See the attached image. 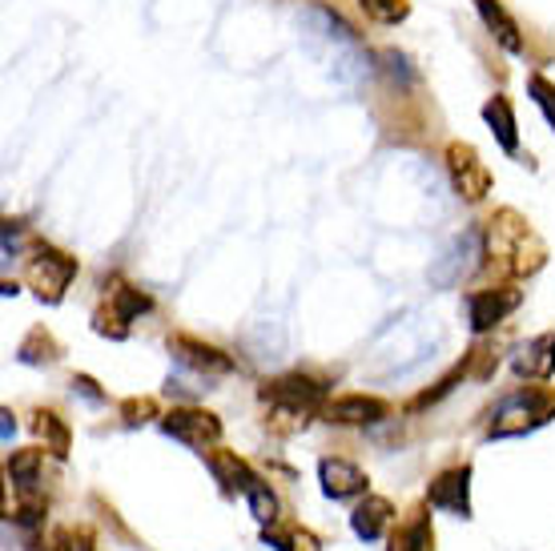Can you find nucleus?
Masks as SVG:
<instances>
[{
  "instance_id": "obj_19",
  "label": "nucleus",
  "mask_w": 555,
  "mask_h": 551,
  "mask_svg": "<svg viewBox=\"0 0 555 551\" xmlns=\"http://www.w3.org/2000/svg\"><path fill=\"white\" fill-rule=\"evenodd\" d=\"M483 121L491 125V133L507 153H519V125H515V113L507 105V97H491L483 105Z\"/></svg>"
},
{
  "instance_id": "obj_17",
  "label": "nucleus",
  "mask_w": 555,
  "mask_h": 551,
  "mask_svg": "<svg viewBox=\"0 0 555 551\" xmlns=\"http://www.w3.org/2000/svg\"><path fill=\"white\" fill-rule=\"evenodd\" d=\"M475 9L483 16V25L491 28V37H495L507 53H524V33L515 25V16L503 9V0H475Z\"/></svg>"
},
{
  "instance_id": "obj_1",
  "label": "nucleus",
  "mask_w": 555,
  "mask_h": 551,
  "mask_svg": "<svg viewBox=\"0 0 555 551\" xmlns=\"http://www.w3.org/2000/svg\"><path fill=\"white\" fill-rule=\"evenodd\" d=\"M483 238H487V258H495L512 278L535 274L543 266V258H547V246L540 242V234L515 209H500L495 221L487 226Z\"/></svg>"
},
{
  "instance_id": "obj_5",
  "label": "nucleus",
  "mask_w": 555,
  "mask_h": 551,
  "mask_svg": "<svg viewBox=\"0 0 555 551\" xmlns=\"http://www.w3.org/2000/svg\"><path fill=\"white\" fill-rule=\"evenodd\" d=\"M487 258V238L483 230H463L459 238H451V246L435 258L430 266V286L439 290H451L459 286L463 278H472Z\"/></svg>"
},
{
  "instance_id": "obj_31",
  "label": "nucleus",
  "mask_w": 555,
  "mask_h": 551,
  "mask_svg": "<svg viewBox=\"0 0 555 551\" xmlns=\"http://www.w3.org/2000/svg\"><path fill=\"white\" fill-rule=\"evenodd\" d=\"M13 249H16V230L13 221H4V258H13Z\"/></svg>"
},
{
  "instance_id": "obj_16",
  "label": "nucleus",
  "mask_w": 555,
  "mask_h": 551,
  "mask_svg": "<svg viewBox=\"0 0 555 551\" xmlns=\"http://www.w3.org/2000/svg\"><path fill=\"white\" fill-rule=\"evenodd\" d=\"M387 551H435V524H430V511L415 508L403 524L390 531Z\"/></svg>"
},
{
  "instance_id": "obj_13",
  "label": "nucleus",
  "mask_w": 555,
  "mask_h": 551,
  "mask_svg": "<svg viewBox=\"0 0 555 551\" xmlns=\"http://www.w3.org/2000/svg\"><path fill=\"white\" fill-rule=\"evenodd\" d=\"M169 355L181 362V367H190L197 374H230L234 371V359L222 355L218 346L202 343V338H190V334H173L169 338Z\"/></svg>"
},
{
  "instance_id": "obj_28",
  "label": "nucleus",
  "mask_w": 555,
  "mask_h": 551,
  "mask_svg": "<svg viewBox=\"0 0 555 551\" xmlns=\"http://www.w3.org/2000/svg\"><path fill=\"white\" fill-rule=\"evenodd\" d=\"M121 419H126L129 427H141V423L157 419V402L153 399H126L121 402Z\"/></svg>"
},
{
  "instance_id": "obj_4",
  "label": "nucleus",
  "mask_w": 555,
  "mask_h": 551,
  "mask_svg": "<svg viewBox=\"0 0 555 551\" xmlns=\"http://www.w3.org/2000/svg\"><path fill=\"white\" fill-rule=\"evenodd\" d=\"M25 278H28V286L37 290L41 303L56 306L65 298V290L73 286V278H77V258L56 246H33Z\"/></svg>"
},
{
  "instance_id": "obj_25",
  "label": "nucleus",
  "mask_w": 555,
  "mask_h": 551,
  "mask_svg": "<svg viewBox=\"0 0 555 551\" xmlns=\"http://www.w3.org/2000/svg\"><path fill=\"white\" fill-rule=\"evenodd\" d=\"M359 4L362 13L378 21V25H399V21L411 16V0H359Z\"/></svg>"
},
{
  "instance_id": "obj_12",
  "label": "nucleus",
  "mask_w": 555,
  "mask_h": 551,
  "mask_svg": "<svg viewBox=\"0 0 555 551\" xmlns=\"http://www.w3.org/2000/svg\"><path fill=\"white\" fill-rule=\"evenodd\" d=\"M319 483H322V496L334 499V503L371 496V491H366V487H371L366 471L354 467L350 459H322V463H319Z\"/></svg>"
},
{
  "instance_id": "obj_21",
  "label": "nucleus",
  "mask_w": 555,
  "mask_h": 551,
  "mask_svg": "<svg viewBox=\"0 0 555 551\" xmlns=\"http://www.w3.org/2000/svg\"><path fill=\"white\" fill-rule=\"evenodd\" d=\"M266 539V548H274V551H322V539L310 531V527L302 524H270L262 531Z\"/></svg>"
},
{
  "instance_id": "obj_8",
  "label": "nucleus",
  "mask_w": 555,
  "mask_h": 551,
  "mask_svg": "<svg viewBox=\"0 0 555 551\" xmlns=\"http://www.w3.org/2000/svg\"><path fill=\"white\" fill-rule=\"evenodd\" d=\"M162 431L169 439L194 447V451H206L222 439V419L202 411V407H173L169 414H162Z\"/></svg>"
},
{
  "instance_id": "obj_10",
  "label": "nucleus",
  "mask_w": 555,
  "mask_h": 551,
  "mask_svg": "<svg viewBox=\"0 0 555 551\" xmlns=\"http://www.w3.org/2000/svg\"><path fill=\"white\" fill-rule=\"evenodd\" d=\"M519 303H524V294L515 286L475 290V294H467V322H472L475 334H487V331H495Z\"/></svg>"
},
{
  "instance_id": "obj_3",
  "label": "nucleus",
  "mask_w": 555,
  "mask_h": 551,
  "mask_svg": "<svg viewBox=\"0 0 555 551\" xmlns=\"http://www.w3.org/2000/svg\"><path fill=\"white\" fill-rule=\"evenodd\" d=\"M262 402L274 411V419H294L298 427H306V419L319 414L331 399H326V386L319 379L294 371V374H282V379H270L262 386Z\"/></svg>"
},
{
  "instance_id": "obj_11",
  "label": "nucleus",
  "mask_w": 555,
  "mask_h": 551,
  "mask_svg": "<svg viewBox=\"0 0 555 551\" xmlns=\"http://www.w3.org/2000/svg\"><path fill=\"white\" fill-rule=\"evenodd\" d=\"M322 414L338 427H375V423L390 419V402L378 395H338L322 407Z\"/></svg>"
},
{
  "instance_id": "obj_27",
  "label": "nucleus",
  "mask_w": 555,
  "mask_h": 551,
  "mask_svg": "<svg viewBox=\"0 0 555 551\" xmlns=\"http://www.w3.org/2000/svg\"><path fill=\"white\" fill-rule=\"evenodd\" d=\"M44 511H49V503H44L37 491H21V503H16V524H25V527H37L44 520Z\"/></svg>"
},
{
  "instance_id": "obj_14",
  "label": "nucleus",
  "mask_w": 555,
  "mask_h": 551,
  "mask_svg": "<svg viewBox=\"0 0 555 551\" xmlns=\"http://www.w3.org/2000/svg\"><path fill=\"white\" fill-rule=\"evenodd\" d=\"M512 371L519 374V379L547 383L555 374V334H540V338H531V343L519 346L512 355Z\"/></svg>"
},
{
  "instance_id": "obj_23",
  "label": "nucleus",
  "mask_w": 555,
  "mask_h": 551,
  "mask_svg": "<svg viewBox=\"0 0 555 551\" xmlns=\"http://www.w3.org/2000/svg\"><path fill=\"white\" fill-rule=\"evenodd\" d=\"M16 355H21V362H33V367H41V362H56V359H61V346L53 343V334L37 326V331H28V338L21 343V350H16Z\"/></svg>"
},
{
  "instance_id": "obj_9",
  "label": "nucleus",
  "mask_w": 555,
  "mask_h": 551,
  "mask_svg": "<svg viewBox=\"0 0 555 551\" xmlns=\"http://www.w3.org/2000/svg\"><path fill=\"white\" fill-rule=\"evenodd\" d=\"M427 503L435 511L459 515V520H472V467H447L427 483Z\"/></svg>"
},
{
  "instance_id": "obj_29",
  "label": "nucleus",
  "mask_w": 555,
  "mask_h": 551,
  "mask_svg": "<svg viewBox=\"0 0 555 551\" xmlns=\"http://www.w3.org/2000/svg\"><path fill=\"white\" fill-rule=\"evenodd\" d=\"M56 551H98V539H93L89 527H77L69 536H61V548Z\"/></svg>"
},
{
  "instance_id": "obj_30",
  "label": "nucleus",
  "mask_w": 555,
  "mask_h": 551,
  "mask_svg": "<svg viewBox=\"0 0 555 551\" xmlns=\"http://www.w3.org/2000/svg\"><path fill=\"white\" fill-rule=\"evenodd\" d=\"M13 427H16V423H13V411L4 407V411H0V439H4V443L13 439Z\"/></svg>"
},
{
  "instance_id": "obj_15",
  "label": "nucleus",
  "mask_w": 555,
  "mask_h": 551,
  "mask_svg": "<svg viewBox=\"0 0 555 551\" xmlns=\"http://www.w3.org/2000/svg\"><path fill=\"white\" fill-rule=\"evenodd\" d=\"M395 524V508H390V499L383 496H366L359 508L350 511V531L362 539V543H375L383 539Z\"/></svg>"
},
{
  "instance_id": "obj_6",
  "label": "nucleus",
  "mask_w": 555,
  "mask_h": 551,
  "mask_svg": "<svg viewBox=\"0 0 555 551\" xmlns=\"http://www.w3.org/2000/svg\"><path fill=\"white\" fill-rule=\"evenodd\" d=\"M150 310H153V298L145 294V290L126 286V282H113L109 306L93 315V331L121 343V338H129V322L141 315H150Z\"/></svg>"
},
{
  "instance_id": "obj_18",
  "label": "nucleus",
  "mask_w": 555,
  "mask_h": 551,
  "mask_svg": "<svg viewBox=\"0 0 555 551\" xmlns=\"http://www.w3.org/2000/svg\"><path fill=\"white\" fill-rule=\"evenodd\" d=\"M209 471H214V479L222 483L225 496H246V487L258 479L250 471V463L237 459L234 451H209Z\"/></svg>"
},
{
  "instance_id": "obj_22",
  "label": "nucleus",
  "mask_w": 555,
  "mask_h": 551,
  "mask_svg": "<svg viewBox=\"0 0 555 551\" xmlns=\"http://www.w3.org/2000/svg\"><path fill=\"white\" fill-rule=\"evenodd\" d=\"M4 471H9V483H16V491H37V483H41V451H13Z\"/></svg>"
},
{
  "instance_id": "obj_7",
  "label": "nucleus",
  "mask_w": 555,
  "mask_h": 551,
  "mask_svg": "<svg viewBox=\"0 0 555 551\" xmlns=\"http://www.w3.org/2000/svg\"><path fill=\"white\" fill-rule=\"evenodd\" d=\"M447 174H451V185H455L463 202H483L487 193H491V169L479 157V150L467 145V141H451L447 145Z\"/></svg>"
},
{
  "instance_id": "obj_26",
  "label": "nucleus",
  "mask_w": 555,
  "mask_h": 551,
  "mask_svg": "<svg viewBox=\"0 0 555 551\" xmlns=\"http://www.w3.org/2000/svg\"><path fill=\"white\" fill-rule=\"evenodd\" d=\"M528 93H531V101L543 110V117L555 125V85L547 81V77H540V73H531L528 77Z\"/></svg>"
},
{
  "instance_id": "obj_24",
  "label": "nucleus",
  "mask_w": 555,
  "mask_h": 551,
  "mask_svg": "<svg viewBox=\"0 0 555 551\" xmlns=\"http://www.w3.org/2000/svg\"><path fill=\"white\" fill-rule=\"evenodd\" d=\"M246 503H250V515L262 527L278 524V499H274V491H270L262 479H254L250 487H246Z\"/></svg>"
},
{
  "instance_id": "obj_20",
  "label": "nucleus",
  "mask_w": 555,
  "mask_h": 551,
  "mask_svg": "<svg viewBox=\"0 0 555 551\" xmlns=\"http://www.w3.org/2000/svg\"><path fill=\"white\" fill-rule=\"evenodd\" d=\"M33 431H37V439H44V451H49V456H56V459L69 456V447H73L69 423H65L56 411L33 414Z\"/></svg>"
},
{
  "instance_id": "obj_2",
  "label": "nucleus",
  "mask_w": 555,
  "mask_h": 551,
  "mask_svg": "<svg viewBox=\"0 0 555 551\" xmlns=\"http://www.w3.org/2000/svg\"><path fill=\"white\" fill-rule=\"evenodd\" d=\"M555 419V386H524L491 411L487 439H519Z\"/></svg>"
}]
</instances>
